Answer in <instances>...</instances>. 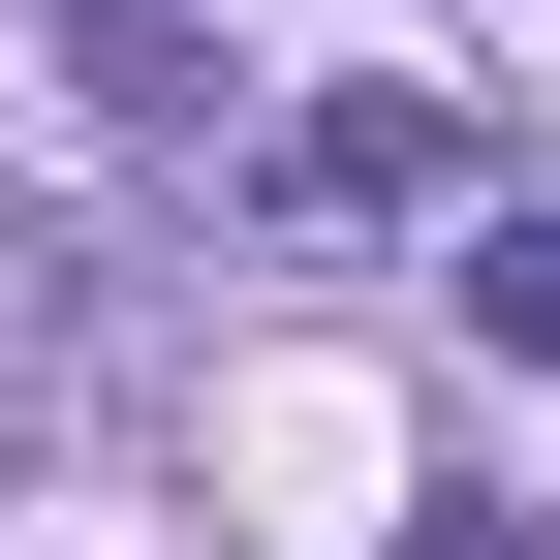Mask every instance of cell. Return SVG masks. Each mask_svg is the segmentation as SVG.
<instances>
[{"instance_id":"obj_3","label":"cell","mask_w":560,"mask_h":560,"mask_svg":"<svg viewBox=\"0 0 560 560\" xmlns=\"http://www.w3.org/2000/svg\"><path fill=\"white\" fill-rule=\"evenodd\" d=\"M467 312H499L529 374H560V219H499V249H467Z\"/></svg>"},{"instance_id":"obj_2","label":"cell","mask_w":560,"mask_h":560,"mask_svg":"<svg viewBox=\"0 0 560 560\" xmlns=\"http://www.w3.org/2000/svg\"><path fill=\"white\" fill-rule=\"evenodd\" d=\"M62 342H94V249H62L32 187H0V374H62Z\"/></svg>"},{"instance_id":"obj_1","label":"cell","mask_w":560,"mask_h":560,"mask_svg":"<svg viewBox=\"0 0 560 560\" xmlns=\"http://www.w3.org/2000/svg\"><path fill=\"white\" fill-rule=\"evenodd\" d=\"M249 187H280V219H342V249H374V219H436V187H467V125H436V94H312V125H280Z\"/></svg>"}]
</instances>
